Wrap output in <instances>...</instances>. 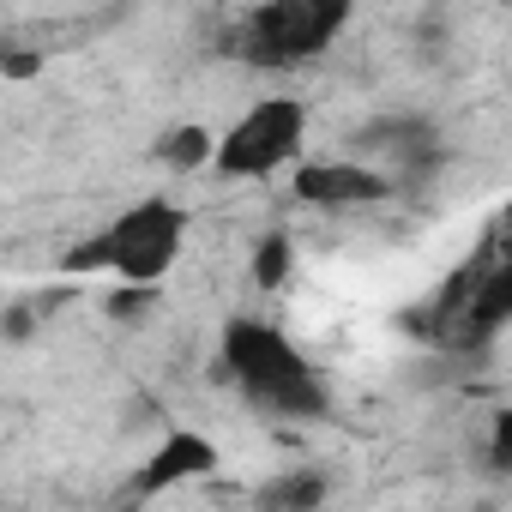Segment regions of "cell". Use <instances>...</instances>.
I'll list each match as a JSON object with an SVG mask.
<instances>
[{
  "instance_id": "cell-5",
  "label": "cell",
  "mask_w": 512,
  "mask_h": 512,
  "mask_svg": "<svg viewBox=\"0 0 512 512\" xmlns=\"http://www.w3.org/2000/svg\"><path fill=\"white\" fill-rule=\"evenodd\" d=\"M302 145H308V109L296 97H260L223 127L211 169L223 181H266L278 169H296Z\"/></svg>"
},
{
  "instance_id": "cell-4",
  "label": "cell",
  "mask_w": 512,
  "mask_h": 512,
  "mask_svg": "<svg viewBox=\"0 0 512 512\" xmlns=\"http://www.w3.org/2000/svg\"><path fill=\"white\" fill-rule=\"evenodd\" d=\"M350 7L356 0H260V7L235 25L229 49L247 67H266V73L308 67L338 43V31L350 25Z\"/></svg>"
},
{
  "instance_id": "cell-2",
  "label": "cell",
  "mask_w": 512,
  "mask_h": 512,
  "mask_svg": "<svg viewBox=\"0 0 512 512\" xmlns=\"http://www.w3.org/2000/svg\"><path fill=\"white\" fill-rule=\"evenodd\" d=\"M217 356H223V374L235 380V392L253 410L284 416V422H320L332 410V392H326L320 368L272 320H247V314L223 320Z\"/></svg>"
},
{
  "instance_id": "cell-11",
  "label": "cell",
  "mask_w": 512,
  "mask_h": 512,
  "mask_svg": "<svg viewBox=\"0 0 512 512\" xmlns=\"http://www.w3.org/2000/svg\"><path fill=\"white\" fill-rule=\"evenodd\" d=\"M211 157H217V139L205 127H175L163 139V163H175V169H205Z\"/></svg>"
},
{
  "instance_id": "cell-3",
  "label": "cell",
  "mask_w": 512,
  "mask_h": 512,
  "mask_svg": "<svg viewBox=\"0 0 512 512\" xmlns=\"http://www.w3.org/2000/svg\"><path fill=\"white\" fill-rule=\"evenodd\" d=\"M187 247V211L163 193L133 199L127 211H115V223L103 235H91L85 247L67 253V272H109L121 284H145L157 290L169 278V266Z\"/></svg>"
},
{
  "instance_id": "cell-6",
  "label": "cell",
  "mask_w": 512,
  "mask_h": 512,
  "mask_svg": "<svg viewBox=\"0 0 512 512\" xmlns=\"http://www.w3.org/2000/svg\"><path fill=\"white\" fill-rule=\"evenodd\" d=\"M290 187L302 205H320V211H362L392 199V175L374 163H296Z\"/></svg>"
},
{
  "instance_id": "cell-7",
  "label": "cell",
  "mask_w": 512,
  "mask_h": 512,
  "mask_svg": "<svg viewBox=\"0 0 512 512\" xmlns=\"http://www.w3.org/2000/svg\"><path fill=\"white\" fill-rule=\"evenodd\" d=\"M211 470H217V446H211L205 434H193V428H175V434L139 464V476H133L127 494H169V488H181V482H193V476H211Z\"/></svg>"
},
{
  "instance_id": "cell-8",
  "label": "cell",
  "mask_w": 512,
  "mask_h": 512,
  "mask_svg": "<svg viewBox=\"0 0 512 512\" xmlns=\"http://www.w3.org/2000/svg\"><path fill=\"white\" fill-rule=\"evenodd\" d=\"M368 145H374L392 169H428V163H440V133H434V121H422V115L374 121Z\"/></svg>"
},
{
  "instance_id": "cell-9",
  "label": "cell",
  "mask_w": 512,
  "mask_h": 512,
  "mask_svg": "<svg viewBox=\"0 0 512 512\" xmlns=\"http://www.w3.org/2000/svg\"><path fill=\"white\" fill-rule=\"evenodd\" d=\"M326 500V476L320 470H284L278 482L260 488V506H290V512H308Z\"/></svg>"
},
{
  "instance_id": "cell-1",
  "label": "cell",
  "mask_w": 512,
  "mask_h": 512,
  "mask_svg": "<svg viewBox=\"0 0 512 512\" xmlns=\"http://www.w3.org/2000/svg\"><path fill=\"white\" fill-rule=\"evenodd\" d=\"M506 326H512V205H500L476 229L464 260L428 296V308H416V332L452 356L488 350Z\"/></svg>"
},
{
  "instance_id": "cell-12",
  "label": "cell",
  "mask_w": 512,
  "mask_h": 512,
  "mask_svg": "<svg viewBox=\"0 0 512 512\" xmlns=\"http://www.w3.org/2000/svg\"><path fill=\"white\" fill-rule=\"evenodd\" d=\"M488 464L500 476H512V404L494 410V422H488Z\"/></svg>"
},
{
  "instance_id": "cell-10",
  "label": "cell",
  "mask_w": 512,
  "mask_h": 512,
  "mask_svg": "<svg viewBox=\"0 0 512 512\" xmlns=\"http://www.w3.org/2000/svg\"><path fill=\"white\" fill-rule=\"evenodd\" d=\"M290 266H296V247H290V235L278 229V235L260 241V253H253V284H260V290H278V284L290 278Z\"/></svg>"
}]
</instances>
